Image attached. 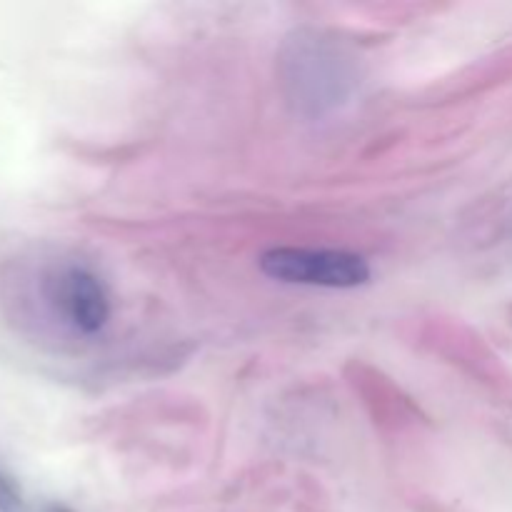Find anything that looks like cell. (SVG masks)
<instances>
[{
  "label": "cell",
  "mask_w": 512,
  "mask_h": 512,
  "mask_svg": "<svg viewBox=\"0 0 512 512\" xmlns=\"http://www.w3.org/2000/svg\"><path fill=\"white\" fill-rule=\"evenodd\" d=\"M263 275L288 285L353 290L370 280V263L350 250L270 248L258 260Z\"/></svg>",
  "instance_id": "1"
},
{
  "label": "cell",
  "mask_w": 512,
  "mask_h": 512,
  "mask_svg": "<svg viewBox=\"0 0 512 512\" xmlns=\"http://www.w3.org/2000/svg\"><path fill=\"white\" fill-rule=\"evenodd\" d=\"M53 303L60 315L78 333L95 335L110 320V295L103 280L83 265H68L60 270L53 285Z\"/></svg>",
  "instance_id": "2"
},
{
  "label": "cell",
  "mask_w": 512,
  "mask_h": 512,
  "mask_svg": "<svg viewBox=\"0 0 512 512\" xmlns=\"http://www.w3.org/2000/svg\"><path fill=\"white\" fill-rule=\"evenodd\" d=\"M25 495L15 475L0 465V512H23Z\"/></svg>",
  "instance_id": "3"
},
{
  "label": "cell",
  "mask_w": 512,
  "mask_h": 512,
  "mask_svg": "<svg viewBox=\"0 0 512 512\" xmlns=\"http://www.w3.org/2000/svg\"><path fill=\"white\" fill-rule=\"evenodd\" d=\"M58 512H68V510H58Z\"/></svg>",
  "instance_id": "4"
}]
</instances>
